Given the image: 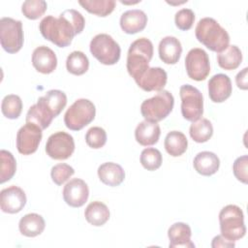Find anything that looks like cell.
<instances>
[{"label": "cell", "instance_id": "obj_31", "mask_svg": "<svg viewBox=\"0 0 248 248\" xmlns=\"http://www.w3.org/2000/svg\"><path fill=\"white\" fill-rule=\"evenodd\" d=\"M66 68L72 75L81 76L87 72L89 68V60L82 51L75 50L68 55Z\"/></svg>", "mask_w": 248, "mask_h": 248}, {"label": "cell", "instance_id": "obj_6", "mask_svg": "<svg viewBox=\"0 0 248 248\" xmlns=\"http://www.w3.org/2000/svg\"><path fill=\"white\" fill-rule=\"evenodd\" d=\"M96 108L90 100L78 99L65 112L64 123L68 129L79 131L94 120Z\"/></svg>", "mask_w": 248, "mask_h": 248}, {"label": "cell", "instance_id": "obj_25", "mask_svg": "<svg viewBox=\"0 0 248 248\" xmlns=\"http://www.w3.org/2000/svg\"><path fill=\"white\" fill-rule=\"evenodd\" d=\"M46 227L44 218L37 213H28L20 218L18 229L22 235L35 237L41 234Z\"/></svg>", "mask_w": 248, "mask_h": 248}, {"label": "cell", "instance_id": "obj_3", "mask_svg": "<svg viewBox=\"0 0 248 248\" xmlns=\"http://www.w3.org/2000/svg\"><path fill=\"white\" fill-rule=\"evenodd\" d=\"M153 57V44L147 38H140L134 41L128 49L127 71L136 81L148 68Z\"/></svg>", "mask_w": 248, "mask_h": 248}, {"label": "cell", "instance_id": "obj_11", "mask_svg": "<svg viewBox=\"0 0 248 248\" xmlns=\"http://www.w3.org/2000/svg\"><path fill=\"white\" fill-rule=\"evenodd\" d=\"M75 151L74 138L66 132H56L50 135L46 144V154L54 160H66Z\"/></svg>", "mask_w": 248, "mask_h": 248}, {"label": "cell", "instance_id": "obj_22", "mask_svg": "<svg viewBox=\"0 0 248 248\" xmlns=\"http://www.w3.org/2000/svg\"><path fill=\"white\" fill-rule=\"evenodd\" d=\"M161 129L158 123L143 120L138 124L135 130V139L142 146L153 145L158 142Z\"/></svg>", "mask_w": 248, "mask_h": 248}, {"label": "cell", "instance_id": "obj_40", "mask_svg": "<svg viewBox=\"0 0 248 248\" xmlns=\"http://www.w3.org/2000/svg\"><path fill=\"white\" fill-rule=\"evenodd\" d=\"M247 167H248L247 155H243L236 158L232 165V171L235 178L244 184H247Z\"/></svg>", "mask_w": 248, "mask_h": 248}, {"label": "cell", "instance_id": "obj_9", "mask_svg": "<svg viewBox=\"0 0 248 248\" xmlns=\"http://www.w3.org/2000/svg\"><path fill=\"white\" fill-rule=\"evenodd\" d=\"M181 114L191 122L200 119L203 113V98L201 91L193 85L183 84L180 86Z\"/></svg>", "mask_w": 248, "mask_h": 248}, {"label": "cell", "instance_id": "obj_21", "mask_svg": "<svg viewBox=\"0 0 248 248\" xmlns=\"http://www.w3.org/2000/svg\"><path fill=\"white\" fill-rule=\"evenodd\" d=\"M147 23V16L141 10H128L120 16V27L127 34L142 31Z\"/></svg>", "mask_w": 248, "mask_h": 248}, {"label": "cell", "instance_id": "obj_35", "mask_svg": "<svg viewBox=\"0 0 248 248\" xmlns=\"http://www.w3.org/2000/svg\"><path fill=\"white\" fill-rule=\"evenodd\" d=\"M140 164L147 170H156L162 165V154L154 147L144 148L140 153Z\"/></svg>", "mask_w": 248, "mask_h": 248}, {"label": "cell", "instance_id": "obj_12", "mask_svg": "<svg viewBox=\"0 0 248 248\" xmlns=\"http://www.w3.org/2000/svg\"><path fill=\"white\" fill-rule=\"evenodd\" d=\"M42 129L32 123L23 125L16 134V148L22 155H30L36 152L42 140Z\"/></svg>", "mask_w": 248, "mask_h": 248}, {"label": "cell", "instance_id": "obj_16", "mask_svg": "<svg viewBox=\"0 0 248 248\" xmlns=\"http://www.w3.org/2000/svg\"><path fill=\"white\" fill-rule=\"evenodd\" d=\"M232 92L231 78L225 74L214 75L208 80V95L212 102L223 103Z\"/></svg>", "mask_w": 248, "mask_h": 248}, {"label": "cell", "instance_id": "obj_14", "mask_svg": "<svg viewBox=\"0 0 248 248\" xmlns=\"http://www.w3.org/2000/svg\"><path fill=\"white\" fill-rule=\"evenodd\" d=\"M26 195L24 191L15 185L1 190L0 207L5 213L15 214L22 210L26 204Z\"/></svg>", "mask_w": 248, "mask_h": 248}, {"label": "cell", "instance_id": "obj_17", "mask_svg": "<svg viewBox=\"0 0 248 248\" xmlns=\"http://www.w3.org/2000/svg\"><path fill=\"white\" fill-rule=\"evenodd\" d=\"M32 65L42 74H50L57 66L56 54L48 46H38L32 53Z\"/></svg>", "mask_w": 248, "mask_h": 248}, {"label": "cell", "instance_id": "obj_8", "mask_svg": "<svg viewBox=\"0 0 248 248\" xmlns=\"http://www.w3.org/2000/svg\"><path fill=\"white\" fill-rule=\"evenodd\" d=\"M0 42L3 49L8 53L19 51L24 42L22 22L12 17H2L0 19Z\"/></svg>", "mask_w": 248, "mask_h": 248}, {"label": "cell", "instance_id": "obj_39", "mask_svg": "<svg viewBox=\"0 0 248 248\" xmlns=\"http://www.w3.org/2000/svg\"><path fill=\"white\" fill-rule=\"evenodd\" d=\"M195 21V14L191 9H181L174 16V22L178 29L187 31L192 28Z\"/></svg>", "mask_w": 248, "mask_h": 248}, {"label": "cell", "instance_id": "obj_37", "mask_svg": "<svg viewBox=\"0 0 248 248\" xmlns=\"http://www.w3.org/2000/svg\"><path fill=\"white\" fill-rule=\"evenodd\" d=\"M85 141L89 147L99 149L107 142V133L101 127H91L85 134Z\"/></svg>", "mask_w": 248, "mask_h": 248}, {"label": "cell", "instance_id": "obj_7", "mask_svg": "<svg viewBox=\"0 0 248 248\" xmlns=\"http://www.w3.org/2000/svg\"><path fill=\"white\" fill-rule=\"evenodd\" d=\"M89 48L91 54L104 65H114L120 59L121 48L108 34L101 33L94 36Z\"/></svg>", "mask_w": 248, "mask_h": 248}, {"label": "cell", "instance_id": "obj_5", "mask_svg": "<svg viewBox=\"0 0 248 248\" xmlns=\"http://www.w3.org/2000/svg\"><path fill=\"white\" fill-rule=\"evenodd\" d=\"M174 98L168 90H160L152 98L144 100L140 105V113L150 122L158 123L165 119L172 110Z\"/></svg>", "mask_w": 248, "mask_h": 248}, {"label": "cell", "instance_id": "obj_32", "mask_svg": "<svg viewBox=\"0 0 248 248\" xmlns=\"http://www.w3.org/2000/svg\"><path fill=\"white\" fill-rule=\"evenodd\" d=\"M52 117L38 104L31 106L26 113V123H32L39 126L42 130L46 129L51 121Z\"/></svg>", "mask_w": 248, "mask_h": 248}, {"label": "cell", "instance_id": "obj_41", "mask_svg": "<svg viewBox=\"0 0 248 248\" xmlns=\"http://www.w3.org/2000/svg\"><path fill=\"white\" fill-rule=\"evenodd\" d=\"M234 246H235L234 241H231V240L227 239L222 234L214 236V238L212 239V242H211V247L212 248H219V247L233 248Z\"/></svg>", "mask_w": 248, "mask_h": 248}, {"label": "cell", "instance_id": "obj_23", "mask_svg": "<svg viewBox=\"0 0 248 248\" xmlns=\"http://www.w3.org/2000/svg\"><path fill=\"white\" fill-rule=\"evenodd\" d=\"M98 176L100 180L110 187L120 185L125 179V171L123 168L113 162H107L98 168Z\"/></svg>", "mask_w": 248, "mask_h": 248}, {"label": "cell", "instance_id": "obj_4", "mask_svg": "<svg viewBox=\"0 0 248 248\" xmlns=\"http://www.w3.org/2000/svg\"><path fill=\"white\" fill-rule=\"evenodd\" d=\"M219 223L221 234L231 241H236L246 233L243 212L235 204H228L221 209Z\"/></svg>", "mask_w": 248, "mask_h": 248}, {"label": "cell", "instance_id": "obj_18", "mask_svg": "<svg viewBox=\"0 0 248 248\" xmlns=\"http://www.w3.org/2000/svg\"><path fill=\"white\" fill-rule=\"evenodd\" d=\"M37 103L52 117L55 118L60 114L67 105L66 94L58 89H51L47 91L45 96L38 99Z\"/></svg>", "mask_w": 248, "mask_h": 248}, {"label": "cell", "instance_id": "obj_36", "mask_svg": "<svg viewBox=\"0 0 248 248\" xmlns=\"http://www.w3.org/2000/svg\"><path fill=\"white\" fill-rule=\"evenodd\" d=\"M47 4L44 0H26L21 6L23 16L28 19H38L46 11Z\"/></svg>", "mask_w": 248, "mask_h": 248}, {"label": "cell", "instance_id": "obj_13", "mask_svg": "<svg viewBox=\"0 0 248 248\" xmlns=\"http://www.w3.org/2000/svg\"><path fill=\"white\" fill-rule=\"evenodd\" d=\"M64 202L72 207H80L88 200L89 189L84 180L73 178L63 188Z\"/></svg>", "mask_w": 248, "mask_h": 248}, {"label": "cell", "instance_id": "obj_29", "mask_svg": "<svg viewBox=\"0 0 248 248\" xmlns=\"http://www.w3.org/2000/svg\"><path fill=\"white\" fill-rule=\"evenodd\" d=\"M189 134L194 141L202 143L212 137L213 126L208 119L200 118L191 124Z\"/></svg>", "mask_w": 248, "mask_h": 248}, {"label": "cell", "instance_id": "obj_24", "mask_svg": "<svg viewBox=\"0 0 248 248\" xmlns=\"http://www.w3.org/2000/svg\"><path fill=\"white\" fill-rule=\"evenodd\" d=\"M196 171L204 176H210L217 172L220 167L218 156L210 151H202L196 155L193 161Z\"/></svg>", "mask_w": 248, "mask_h": 248}, {"label": "cell", "instance_id": "obj_20", "mask_svg": "<svg viewBox=\"0 0 248 248\" xmlns=\"http://www.w3.org/2000/svg\"><path fill=\"white\" fill-rule=\"evenodd\" d=\"M158 52L160 59L169 65L176 64L182 53V46L180 41L172 36H167L163 38L158 46Z\"/></svg>", "mask_w": 248, "mask_h": 248}, {"label": "cell", "instance_id": "obj_34", "mask_svg": "<svg viewBox=\"0 0 248 248\" xmlns=\"http://www.w3.org/2000/svg\"><path fill=\"white\" fill-rule=\"evenodd\" d=\"M0 183L9 181L16 173V161L14 155L5 149L0 151Z\"/></svg>", "mask_w": 248, "mask_h": 248}, {"label": "cell", "instance_id": "obj_2", "mask_svg": "<svg viewBox=\"0 0 248 248\" xmlns=\"http://www.w3.org/2000/svg\"><path fill=\"white\" fill-rule=\"evenodd\" d=\"M195 35L200 43L214 52H222L230 44L229 33L212 17L200 19L195 29Z\"/></svg>", "mask_w": 248, "mask_h": 248}, {"label": "cell", "instance_id": "obj_33", "mask_svg": "<svg viewBox=\"0 0 248 248\" xmlns=\"http://www.w3.org/2000/svg\"><path fill=\"white\" fill-rule=\"evenodd\" d=\"M1 110L5 117L9 119H16L22 110V101L19 96L10 94L3 98L1 103Z\"/></svg>", "mask_w": 248, "mask_h": 248}, {"label": "cell", "instance_id": "obj_42", "mask_svg": "<svg viewBox=\"0 0 248 248\" xmlns=\"http://www.w3.org/2000/svg\"><path fill=\"white\" fill-rule=\"evenodd\" d=\"M247 72H248V68H244L242 69L235 77V82L238 88L242 89V90H247L248 88V81H247Z\"/></svg>", "mask_w": 248, "mask_h": 248}, {"label": "cell", "instance_id": "obj_27", "mask_svg": "<svg viewBox=\"0 0 248 248\" xmlns=\"http://www.w3.org/2000/svg\"><path fill=\"white\" fill-rule=\"evenodd\" d=\"M166 151L172 157L181 156L188 147L186 136L179 131H170L167 134L164 141Z\"/></svg>", "mask_w": 248, "mask_h": 248}, {"label": "cell", "instance_id": "obj_10", "mask_svg": "<svg viewBox=\"0 0 248 248\" xmlns=\"http://www.w3.org/2000/svg\"><path fill=\"white\" fill-rule=\"evenodd\" d=\"M185 68L191 79L204 80L210 73V61L206 51L200 47L190 49L185 57Z\"/></svg>", "mask_w": 248, "mask_h": 248}, {"label": "cell", "instance_id": "obj_19", "mask_svg": "<svg viewBox=\"0 0 248 248\" xmlns=\"http://www.w3.org/2000/svg\"><path fill=\"white\" fill-rule=\"evenodd\" d=\"M192 231L188 224L183 222H176L172 224L168 230V236L170 239V248H193L195 244L191 240Z\"/></svg>", "mask_w": 248, "mask_h": 248}, {"label": "cell", "instance_id": "obj_30", "mask_svg": "<svg viewBox=\"0 0 248 248\" xmlns=\"http://www.w3.org/2000/svg\"><path fill=\"white\" fill-rule=\"evenodd\" d=\"M78 4L88 13L98 16H107L115 8L114 0H79Z\"/></svg>", "mask_w": 248, "mask_h": 248}, {"label": "cell", "instance_id": "obj_38", "mask_svg": "<svg viewBox=\"0 0 248 248\" xmlns=\"http://www.w3.org/2000/svg\"><path fill=\"white\" fill-rule=\"evenodd\" d=\"M75 173V170L68 164L59 163L51 168L50 176L52 181L56 185H62L66 182L73 174Z\"/></svg>", "mask_w": 248, "mask_h": 248}, {"label": "cell", "instance_id": "obj_26", "mask_svg": "<svg viewBox=\"0 0 248 248\" xmlns=\"http://www.w3.org/2000/svg\"><path fill=\"white\" fill-rule=\"evenodd\" d=\"M109 215L108 207L104 202L98 201L90 202L84 210L86 221L95 227L105 225L108 221Z\"/></svg>", "mask_w": 248, "mask_h": 248}, {"label": "cell", "instance_id": "obj_28", "mask_svg": "<svg viewBox=\"0 0 248 248\" xmlns=\"http://www.w3.org/2000/svg\"><path fill=\"white\" fill-rule=\"evenodd\" d=\"M217 62L224 70H235L242 62V52L237 46H229L225 50L217 54Z\"/></svg>", "mask_w": 248, "mask_h": 248}, {"label": "cell", "instance_id": "obj_1", "mask_svg": "<svg viewBox=\"0 0 248 248\" xmlns=\"http://www.w3.org/2000/svg\"><path fill=\"white\" fill-rule=\"evenodd\" d=\"M84 26L83 16L77 10L69 9L62 12L58 17L45 16L39 24V29L46 40L59 47H66L71 45L76 35L83 31Z\"/></svg>", "mask_w": 248, "mask_h": 248}, {"label": "cell", "instance_id": "obj_15", "mask_svg": "<svg viewBox=\"0 0 248 248\" xmlns=\"http://www.w3.org/2000/svg\"><path fill=\"white\" fill-rule=\"evenodd\" d=\"M168 80L166 71L160 67H149L137 80L140 88L146 92L163 90Z\"/></svg>", "mask_w": 248, "mask_h": 248}]
</instances>
